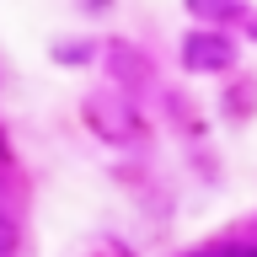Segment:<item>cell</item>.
<instances>
[{
    "mask_svg": "<svg viewBox=\"0 0 257 257\" xmlns=\"http://www.w3.org/2000/svg\"><path fill=\"white\" fill-rule=\"evenodd\" d=\"M6 166H11V156H6V145H0V177H6Z\"/></svg>",
    "mask_w": 257,
    "mask_h": 257,
    "instance_id": "cell-3",
    "label": "cell"
},
{
    "mask_svg": "<svg viewBox=\"0 0 257 257\" xmlns=\"http://www.w3.org/2000/svg\"><path fill=\"white\" fill-rule=\"evenodd\" d=\"M209 257H252V252H209Z\"/></svg>",
    "mask_w": 257,
    "mask_h": 257,
    "instance_id": "cell-4",
    "label": "cell"
},
{
    "mask_svg": "<svg viewBox=\"0 0 257 257\" xmlns=\"http://www.w3.org/2000/svg\"><path fill=\"white\" fill-rule=\"evenodd\" d=\"M182 64H188V70H230V64H236V43H230L225 32H198V38H188V48H182Z\"/></svg>",
    "mask_w": 257,
    "mask_h": 257,
    "instance_id": "cell-1",
    "label": "cell"
},
{
    "mask_svg": "<svg viewBox=\"0 0 257 257\" xmlns=\"http://www.w3.org/2000/svg\"><path fill=\"white\" fill-rule=\"evenodd\" d=\"M16 246H22V214L0 204V257H16Z\"/></svg>",
    "mask_w": 257,
    "mask_h": 257,
    "instance_id": "cell-2",
    "label": "cell"
}]
</instances>
